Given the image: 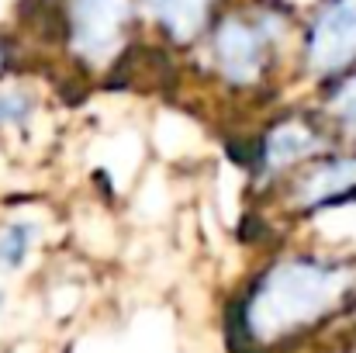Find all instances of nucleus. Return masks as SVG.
I'll return each instance as SVG.
<instances>
[{
    "mask_svg": "<svg viewBox=\"0 0 356 353\" xmlns=\"http://www.w3.org/2000/svg\"><path fill=\"white\" fill-rule=\"evenodd\" d=\"M356 305V260L322 249H287L266 260L225 315L232 353H287Z\"/></svg>",
    "mask_w": 356,
    "mask_h": 353,
    "instance_id": "obj_1",
    "label": "nucleus"
},
{
    "mask_svg": "<svg viewBox=\"0 0 356 353\" xmlns=\"http://www.w3.org/2000/svg\"><path fill=\"white\" fill-rule=\"evenodd\" d=\"M294 10L280 0H242L225 3L201 38L204 63L222 91L249 97L263 94L287 56H298Z\"/></svg>",
    "mask_w": 356,
    "mask_h": 353,
    "instance_id": "obj_2",
    "label": "nucleus"
},
{
    "mask_svg": "<svg viewBox=\"0 0 356 353\" xmlns=\"http://www.w3.org/2000/svg\"><path fill=\"white\" fill-rule=\"evenodd\" d=\"M59 24L66 56L80 70L101 73L128 49L142 10L138 0H59Z\"/></svg>",
    "mask_w": 356,
    "mask_h": 353,
    "instance_id": "obj_3",
    "label": "nucleus"
},
{
    "mask_svg": "<svg viewBox=\"0 0 356 353\" xmlns=\"http://www.w3.org/2000/svg\"><path fill=\"white\" fill-rule=\"evenodd\" d=\"M336 142L332 128L318 108H287L263 125L252 146V180L263 191L284 187L312 159L329 152Z\"/></svg>",
    "mask_w": 356,
    "mask_h": 353,
    "instance_id": "obj_4",
    "label": "nucleus"
},
{
    "mask_svg": "<svg viewBox=\"0 0 356 353\" xmlns=\"http://www.w3.org/2000/svg\"><path fill=\"white\" fill-rule=\"evenodd\" d=\"M298 66L318 87L356 66V0H318L298 31Z\"/></svg>",
    "mask_w": 356,
    "mask_h": 353,
    "instance_id": "obj_5",
    "label": "nucleus"
},
{
    "mask_svg": "<svg viewBox=\"0 0 356 353\" xmlns=\"http://www.w3.org/2000/svg\"><path fill=\"white\" fill-rule=\"evenodd\" d=\"M284 205L294 215H318L356 201V146H332L294 173L284 187Z\"/></svg>",
    "mask_w": 356,
    "mask_h": 353,
    "instance_id": "obj_6",
    "label": "nucleus"
},
{
    "mask_svg": "<svg viewBox=\"0 0 356 353\" xmlns=\"http://www.w3.org/2000/svg\"><path fill=\"white\" fill-rule=\"evenodd\" d=\"M229 0H138L142 21L173 49L201 45L204 31Z\"/></svg>",
    "mask_w": 356,
    "mask_h": 353,
    "instance_id": "obj_7",
    "label": "nucleus"
},
{
    "mask_svg": "<svg viewBox=\"0 0 356 353\" xmlns=\"http://www.w3.org/2000/svg\"><path fill=\"white\" fill-rule=\"evenodd\" d=\"M318 111L325 115L336 142L356 146V66L322 84Z\"/></svg>",
    "mask_w": 356,
    "mask_h": 353,
    "instance_id": "obj_8",
    "label": "nucleus"
},
{
    "mask_svg": "<svg viewBox=\"0 0 356 353\" xmlns=\"http://www.w3.org/2000/svg\"><path fill=\"white\" fill-rule=\"evenodd\" d=\"M42 242V222L31 215H14L0 222V277H10L24 270V263L35 256Z\"/></svg>",
    "mask_w": 356,
    "mask_h": 353,
    "instance_id": "obj_9",
    "label": "nucleus"
},
{
    "mask_svg": "<svg viewBox=\"0 0 356 353\" xmlns=\"http://www.w3.org/2000/svg\"><path fill=\"white\" fill-rule=\"evenodd\" d=\"M38 91L21 84V80H10L3 77L0 80V135H17L24 132L35 118H38Z\"/></svg>",
    "mask_w": 356,
    "mask_h": 353,
    "instance_id": "obj_10",
    "label": "nucleus"
},
{
    "mask_svg": "<svg viewBox=\"0 0 356 353\" xmlns=\"http://www.w3.org/2000/svg\"><path fill=\"white\" fill-rule=\"evenodd\" d=\"M14 56H17V52H14V42H10V35H3V31H0V80L10 73V66H14Z\"/></svg>",
    "mask_w": 356,
    "mask_h": 353,
    "instance_id": "obj_11",
    "label": "nucleus"
},
{
    "mask_svg": "<svg viewBox=\"0 0 356 353\" xmlns=\"http://www.w3.org/2000/svg\"><path fill=\"white\" fill-rule=\"evenodd\" d=\"M3 312H7V291H0V319H3Z\"/></svg>",
    "mask_w": 356,
    "mask_h": 353,
    "instance_id": "obj_12",
    "label": "nucleus"
}]
</instances>
